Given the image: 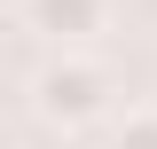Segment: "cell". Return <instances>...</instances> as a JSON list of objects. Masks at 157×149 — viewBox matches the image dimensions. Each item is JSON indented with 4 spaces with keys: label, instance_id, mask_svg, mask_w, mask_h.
<instances>
[{
    "label": "cell",
    "instance_id": "cell-3",
    "mask_svg": "<svg viewBox=\"0 0 157 149\" xmlns=\"http://www.w3.org/2000/svg\"><path fill=\"white\" fill-rule=\"evenodd\" d=\"M110 149H157V110H126L110 133Z\"/></svg>",
    "mask_w": 157,
    "mask_h": 149
},
{
    "label": "cell",
    "instance_id": "cell-2",
    "mask_svg": "<svg viewBox=\"0 0 157 149\" xmlns=\"http://www.w3.org/2000/svg\"><path fill=\"white\" fill-rule=\"evenodd\" d=\"M102 24H110V0H24V32L55 39L63 55L86 47V39H102Z\"/></svg>",
    "mask_w": 157,
    "mask_h": 149
},
{
    "label": "cell",
    "instance_id": "cell-1",
    "mask_svg": "<svg viewBox=\"0 0 157 149\" xmlns=\"http://www.w3.org/2000/svg\"><path fill=\"white\" fill-rule=\"evenodd\" d=\"M110 94H118V78L102 71V63H86V55H55L47 71L32 78V110L47 118V126H86V118L110 110Z\"/></svg>",
    "mask_w": 157,
    "mask_h": 149
}]
</instances>
